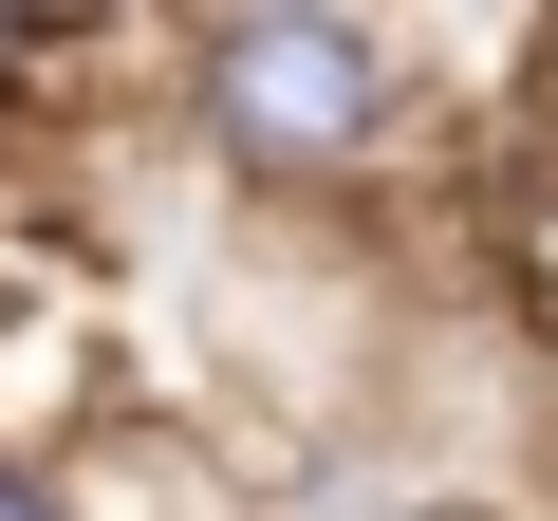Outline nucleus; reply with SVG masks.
<instances>
[{"mask_svg": "<svg viewBox=\"0 0 558 521\" xmlns=\"http://www.w3.org/2000/svg\"><path fill=\"white\" fill-rule=\"evenodd\" d=\"M186 131L242 186L354 205L410 168V38L336 20V0H242V20H186Z\"/></svg>", "mask_w": 558, "mask_h": 521, "instance_id": "f257e3e1", "label": "nucleus"}, {"mask_svg": "<svg viewBox=\"0 0 558 521\" xmlns=\"http://www.w3.org/2000/svg\"><path fill=\"white\" fill-rule=\"evenodd\" d=\"M502 260H521V299H539V317H558V168H539V186H521V223H502Z\"/></svg>", "mask_w": 558, "mask_h": 521, "instance_id": "f03ea898", "label": "nucleus"}, {"mask_svg": "<svg viewBox=\"0 0 558 521\" xmlns=\"http://www.w3.org/2000/svg\"><path fill=\"white\" fill-rule=\"evenodd\" d=\"M0 521H75V484L57 465H0Z\"/></svg>", "mask_w": 558, "mask_h": 521, "instance_id": "7ed1b4c3", "label": "nucleus"}]
</instances>
